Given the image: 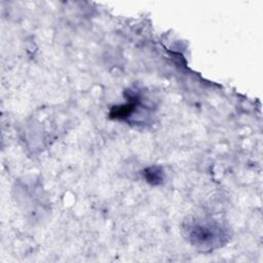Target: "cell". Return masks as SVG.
<instances>
[{
    "instance_id": "1",
    "label": "cell",
    "mask_w": 263,
    "mask_h": 263,
    "mask_svg": "<svg viewBox=\"0 0 263 263\" xmlns=\"http://www.w3.org/2000/svg\"><path fill=\"white\" fill-rule=\"evenodd\" d=\"M184 230L187 232V237L192 245L205 251L223 245V240L226 238L224 230L214 221H189L186 223Z\"/></svg>"
}]
</instances>
